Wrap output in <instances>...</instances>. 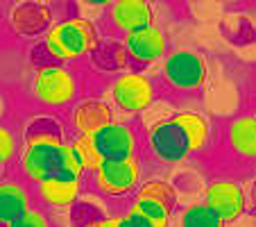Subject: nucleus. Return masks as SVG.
Segmentation results:
<instances>
[{
    "label": "nucleus",
    "mask_w": 256,
    "mask_h": 227,
    "mask_svg": "<svg viewBox=\"0 0 256 227\" xmlns=\"http://www.w3.org/2000/svg\"><path fill=\"white\" fill-rule=\"evenodd\" d=\"M7 227H50V220L46 218V213L41 211V209L32 207L23 218L14 220L12 225H7Z\"/></svg>",
    "instance_id": "24"
},
{
    "label": "nucleus",
    "mask_w": 256,
    "mask_h": 227,
    "mask_svg": "<svg viewBox=\"0 0 256 227\" xmlns=\"http://www.w3.org/2000/svg\"><path fill=\"white\" fill-rule=\"evenodd\" d=\"M132 207L136 211H140L148 220H152L156 227H168L170 225V218H172V209L166 207V204L156 202V200H148V198H134Z\"/></svg>",
    "instance_id": "22"
},
{
    "label": "nucleus",
    "mask_w": 256,
    "mask_h": 227,
    "mask_svg": "<svg viewBox=\"0 0 256 227\" xmlns=\"http://www.w3.org/2000/svg\"><path fill=\"white\" fill-rule=\"evenodd\" d=\"M80 91V80L75 71L64 64H48L44 68H36L32 78V93L39 102L48 107H66L70 105Z\"/></svg>",
    "instance_id": "5"
},
{
    "label": "nucleus",
    "mask_w": 256,
    "mask_h": 227,
    "mask_svg": "<svg viewBox=\"0 0 256 227\" xmlns=\"http://www.w3.org/2000/svg\"><path fill=\"white\" fill-rule=\"evenodd\" d=\"M93 184L102 195H127L134 193L140 184V159H106L93 173Z\"/></svg>",
    "instance_id": "7"
},
{
    "label": "nucleus",
    "mask_w": 256,
    "mask_h": 227,
    "mask_svg": "<svg viewBox=\"0 0 256 227\" xmlns=\"http://www.w3.org/2000/svg\"><path fill=\"white\" fill-rule=\"evenodd\" d=\"M120 46L127 55V62H134L138 66L161 62L168 55V37L156 23L136 30L132 34H125Z\"/></svg>",
    "instance_id": "9"
},
{
    "label": "nucleus",
    "mask_w": 256,
    "mask_h": 227,
    "mask_svg": "<svg viewBox=\"0 0 256 227\" xmlns=\"http://www.w3.org/2000/svg\"><path fill=\"white\" fill-rule=\"evenodd\" d=\"M70 148H72V152H75V157H78L84 173H96L98 166L102 164V157H100V152H98L96 143H93V136L78 134L70 141Z\"/></svg>",
    "instance_id": "21"
},
{
    "label": "nucleus",
    "mask_w": 256,
    "mask_h": 227,
    "mask_svg": "<svg viewBox=\"0 0 256 227\" xmlns=\"http://www.w3.org/2000/svg\"><path fill=\"white\" fill-rule=\"evenodd\" d=\"M93 143H96L102 161L127 159V157L138 155V134L125 121H116L112 125L102 127L100 132H96L93 134Z\"/></svg>",
    "instance_id": "10"
},
{
    "label": "nucleus",
    "mask_w": 256,
    "mask_h": 227,
    "mask_svg": "<svg viewBox=\"0 0 256 227\" xmlns=\"http://www.w3.org/2000/svg\"><path fill=\"white\" fill-rule=\"evenodd\" d=\"M20 170L30 184L44 182L50 177H72L84 179V170L70 148V141L64 143H34L23 145L20 152Z\"/></svg>",
    "instance_id": "1"
},
{
    "label": "nucleus",
    "mask_w": 256,
    "mask_h": 227,
    "mask_svg": "<svg viewBox=\"0 0 256 227\" xmlns=\"http://www.w3.org/2000/svg\"><path fill=\"white\" fill-rule=\"evenodd\" d=\"M98 46H100L98 25L93 21L80 19V16L52 23L44 39L46 53L54 64L82 59L88 53H96Z\"/></svg>",
    "instance_id": "2"
},
{
    "label": "nucleus",
    "mask_w": 256,
    "mask_h": 227,
    "mask_svg": "<svg viewBox=\"0 0 256 227\" xmlns=\"http://www.w3.org/2000/svg\"><path fill=\"white\" fill-rule=\"evenodd\" d=\"M134 198H148V200H156V202L170 207L172 211H177V202H179V193L177 188L168 182V179H145L138 184V188L134 191Z\"/></svg>",
    "instance_id": "20"
},
{
    "label": "nucleus",
    "mask_w": 256,
    "mask_h": 227,
    "mask_svg": "<svg viewBox=\"0 0 256 227\" xmlns=\"http://www.w3.org/2000/svg\"><path fill=\"white\" fill-rule=\"evenodd\" d=\"M232 155L245 161H256V114H240L232 118L224 130Z\"/></svg>",
    "instance_id": "14"
},
{
    "label": "nucleus",
    "mask_w": 256,
    "mask_h": 227,
    "mask_svg": "<svg viewBox=\"0 0 256 227\" xmlns=\"http://www.w3.org/2000/svg\"><path fill=\"white\" fill-rule=\"evenodd\" d=\"M114 227H134L127 216H114Z\"/></svg>",
    "instance_id": "27"
},
{
    "label": "nucleus",
    "mask_w": 256,
    "mask_h": 227,
    "mask_svg": "<svg viewBox=\"0 0 256 227\" xmlns=\"http://www.w3.org/2000/svg\"><path fill=\"white\" fill-rule=\"evenodd\" d=\"M36 191V200L48 209H62L70 207L75 200L80 198L82 191V179H72V177H50L44 179L34 186Z\"/></svg>",
    "instance_id": "16"
},
{
    "label": "nucleus",
    "mask_w": 256,
    "mask_h": 227,
    "mask_svg": "<svg viewBox=\"0 0 256 227\" xmlns=\"http://www.w3.org/2000/svg\"><path fill=\"white\" fill-rule=\"evenodd\" d=\"M204 204L213 209L224 227L238 222L247 211V188L234 177H216L206 184Z\"/></svg>",
    "instance_id": "6"
},
{
    "label": "nucleus",
    "mask_w": 256,
    "mask_h": 227,
    "mask_svg": "<svg viewBox=\"0 0 256 227\" xmlns=\"http://www.w3.org/2000/svg\"><path fill=\"white\" fill-rule=\"evenodd\" d=\"M18 152V139L7 125H0V173L5 166H10L16 159Z\"/></svg>",
    "instance_id": "23"
},
{
    "label": "nucleus",
    "mask_w": 256,
    "mask_h": 227,
    "mask_svg": "<svg viewBox=\"0 0 256 227\" xmlns=\"http://www.w3.org/2000/svg\"><path fill=\"white\" fill-rule=\"evenodd\" d=\"M10 23L20 37H39L52 25V7L48 3H18L10 14Z\"/></svg>",
    "instance_id": "13"
},
{
    "label": "nucleus",
    "mask_w": 256,
    "mask_h": 227,
    "mask_svg": "<svg viewBox=\"0 0 256 227\" xmlns=\"http://www.w3.org/2000/svg\"><path fill=\"white\" fill-rule=\"evenodd\" d=\"M66 134L54 116H36L30 118L23 132V145H34V143H64Z\"/></svg>",
    "instance_id": "18"
},
{
    "label": "nucleus",
    "mask_w": 256,
    "mask_h": 227,
    "mask_svg": "<svg viewBox=\"0 0 256 227\" xmlns=\"http://www.w3.org/2000/svg\"><path fill=\"white\" fill-rule=\"evenodd\" d=\"M247 209L256 211V177L250 182V191H247Z\"/></svg>",
    "instance_id": "26"
},
{
    "label": "nucleus",
    "mask_w": 256,
    "mask_h": 227,
    "mask_svg": "<svg viewBox=\"0 0 256 227\" xmlns=\"http://www.w3.org/2000/svg\"><path fill=\"white\" fill-rule=\"evenodd\" d=\"M161 78L172 91L198 93L208 78V62L202 53L188 48L170 50L161 59Z\"/></svg>",
    "instance_id": "3"
},
{
    "label": "nucleus",
    "mask_w": 256,
    "mask_h": 227,
    "mask_svg": "<svg viewBox=\"0 0 256 227\" xmlns=\"http://www.w3.org/2000/svg\"><path fill=\"white\" fill-rule=\"evenodd\" d=\"M32 209V193L23 179H0V227L12 225Z\"/></svg>",
    "instance_id": "15"
},
{
    "label": "nucleus",
    "mask_w": 256,
    "mask_h": 227,
    "mask_svg": "<svg viewBox=\"0 0 256 227\" xmlns=\"http://www.w3.org/2000/svg\"><path fill=\"white\" fill-rule=\"evenodd\" d=\"M172 121L184 130L190 155H200L211 143V121L200 111H174Z\"/></svg>",
    "instance_id": "17"
},
{
    "label": "nucleus",
    "mask_w": 256,
    "mask_h": 227,
    "mask_svg": "<svg viewBox=\"0 0 256 227\" xmlns=\"http://www.w3.org/2000/svg\"><path fill=\"white\" fill-rule=\"evenodd\" d=\"M112 107L120 116L143 114L156 98V84L150 75L140 71H125L109 84Z\"/></svg>",
    "instance_id": "4"
},
{
    "label": "nucleus",
    "mask_w": 256,
    "mask_h": 227,
    "mask_svg": "<svg viewBox=\"0 0 256 227\" xmlns=\"http://www.w3.org/2000/svg\"><path fill=\"white\" fill-rule=\"evenodd\" d=\"M168 227H224V222L202 200V202H190L186 207L177 209L170 218Z\"/></svg>",
    "instance_id": "19"
},
{
    "label": "nucleus",
    "mask_w": 256,
    "mask_h": 227,
    "mask_svg": "<svg viewBox=\"0 0 256 227\" xmlns=\"http://www.w3.org/2000/svg\"><path fill=\"white\" fill-rule=\"evenodd\" d=\"M109 21L125 37L154 23V5L148 0H116L109 5Z\"/></svg>",
    "instance_id": "12"
},
{
    "label": "nucleus",
    "mask_w": 256,
    "mask_h": 227,
    "mask_svg": "<svg viewBox=\"0 0 256 227\" xmlns=\"http://www.w3.org/2000/svg\"><path fill=\"white\" fill-rule=\"evenodd\" d=\"M148 148H150L152 157L159 164H168V166L182 164V161H186L190 157L188 139H186L184 130L172 118L148 127Z\"/></svg>",
    "instance_id": "8"
},
{
    "label": "nucleus",
    "mask_w": 256,
    "mask_h": 227,
    "mask_svg": "<svg viewBox=\"0 0 256 227\" xmlns=\"http://www.w3.org/2000/svg\"><path fill=\"white\" fill-rule=\"evenodd\" d=\"M125 216L130 218V222H132V225H134V227H156L154 222H152V220H148V218H145L140 211H136V209L132 207V204H130V209H127V213H125Z\"/></svg>",
    "instance_id": "25"
},
{
    "label": "nucleus",
    "mask_w": 256,
    "mask_h": 227,
    "mask_svg": "<svg viewBox=\"0 0 256 227\" xmlns=\"http://www.w3.org/2000/svg\"><path fill=\"white\" fill-rule=\"evenodd\" d=\"M120 121L112 105L102 98H82L75 102L70 111V123L78 130V134L93 136L96 132H100L102 127L112 125V123Z\"/></svg>",
    "instance_id": "11"
}]
</instances>
